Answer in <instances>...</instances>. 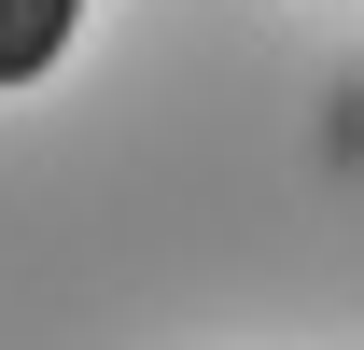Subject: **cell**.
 <instances>
[{
    "label": "cell",
    "instance_id": "cell-1",
    "mask_svg": "<svg viewBox=\"0 0 364 350\" xmlns=\"http://www.w3.org/2000/svg\"><path fill=\"white\" fill-rule=\"evenodd\" d=\"M85 28V0H0V85H43Z\"/></svg>",
    "mask_w": 364,
    "mask_h": 350
}]
</instances>
